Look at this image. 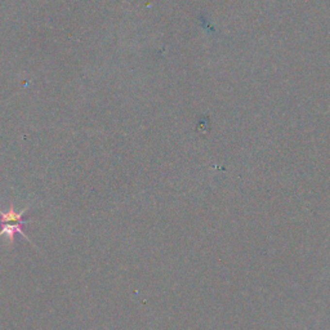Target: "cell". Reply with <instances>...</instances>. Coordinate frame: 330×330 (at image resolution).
Returning <instances> with one entry per match:
<instances>
[{"instance_id": "cell-2", "label": "cell", "mask_w": 330, "mask_h": 330, "mask_svg": "<svg viewBox=\"0 0 330 330\" xmlns=\"http://www.w3.org/2000/svg\"><path fill=\"white\" fill-rule=\"evenodd\" d=\"M1 227H0V236H7L8 240L11 241V244L15 243V235L16 233H19L21 236H23L27 241L31 240L26 236V233L23 232V223H0Z\"/></svg>"}, {"instance_id": "cell-1", "label": "cell", "mask_w": 330, "mask_h": 330, "mask_svg": "<svg viewBox=\"0 0 330 330\" xmlns=\"http://www.w3.org/2000/svg\"><path fill=\"white\" fill-rule=\"evenodd\" d=\"M27 210H29V206H26L21 212H16L15 205L11 204L7 212L0 210V223H23V225H26L27 222L22 217L26 214Z\"/></svg>"}]
</instances>
